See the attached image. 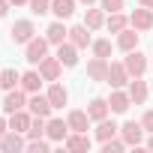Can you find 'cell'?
I'll list each match as a JSON object with an SVG mask.
<instances>
[{
    "instance_id": "cell-21",
    "label": "cell",
    "mask_w": 153,
    "mask_h": 153,
    "mask_svg": "<svg viewBox=\"0 0 153 153\" xmlns=\"http://www.w3.org/2000/svg\"><path fill=\"white\" fill-rule=\"evenodd\" d=\"M30 123H33V114H30L27 108H21V111L9 114V129H15V132H27V129H30Z\"/></svg>"
},
{
    "instance_id": "cell-33",
    "label": "cell",
    "mask_w": 153,
    "mask_h": 153,
    "mask_svg": "<svg viewBox=\"0 0 153 153\" xmlns=\"http://www.w3.org/2000/svg\"><path fill=\"white\" fill-rule=\"evenodd\" d=\"M27 6L33 15H45V12H51V0H27Z\"/></svg>"
},
{
    "instance_id": "cell-25",
    "label": "cell",
    "mask_w": 153,
    "mask_h": 153,
    "mask_svg": "<svg viewBox=\"0 0 153 153\" xmlns=\"http://www.w3.org/2000/svg\"><path fill=\"white\" fill-rule=\"evenodd\" d=\"M129 99H132L135 105H144V102H147V81L132 78V81H129Z\"/></svg>"
},
{
    "instance_id": "cell-6",
    "label": "cell",
    "mask_w": 153,
    "mask_h": 153,
    "mask_svg": "<svg viewBox=\"0 0 153 153\" xmlns=\"http://www.w3.org/2000/svg\"><path fill=\"white\" fill-rule=\"evenodd\" d=\"M120 138L129 144V147H138L141 141H144V126H141V120L135 123V120H126L123 126H120Z\"/></svg>"
},
{
    "instance_id": "cell-28",
    "label": "cell",
    "mask_w": 153,
    "mask_h": 153,
    "mask_svg": "<svg viewBox=\"0 0 153 153\" xmlns=\"http://www.w3.org/2000/svg\"><path fill=\"white\" fill-rule=\"evenodd\" d=\"M105 27H108L111 33H120V30H126V27H129V18H126L123 12H108V18H105Z\"/></svg>"
},
{
    "instance_id": "cell-19",
    "label": "cell",
    "mask_w": 153,
    "mask_h": 153,
    "mask_svg": "<svg viewBox=\"0 0 153 153\" xmlns=\"http://www.w3.org/2000/svg\"><path fill=\"white\" fill-rule=\"evenodd\" d=\"M69 42L75 45V48H87L93 39H90V27L87 24H75V27H69Z\"/></svg>"
},
{
    "instance_id": "cell-12",
    "label": "cell",
    "mask_w": 153,
    "mask_h": 153,
    "mask_svg": "<svg viewBox=\"0 0 153 153\" xmlns=\"http://www.w3.org/2000/svg\"><path fill=\"white\" fill-rule=\"evenodd\" d=\"M69 132H72V129H69L66 120H60V117H48V123H45V138H51V141H63Z\"/></svg>"
},
{
    "instance_id": "cell-1",
    "label": "cell",
    "mask_w": 153,
    "mask_h": 153,
    "mask_svg": "<svg viewBox=\"0 0 153 153\" xmlns=\"http://www.w3.org/2000/svg\"><path fill=\"white\" fill-rule=\"evenodd\" d=\"M48 45H51V42H48L45 36H33V39L24 45V60L33 63V66H39V63L48 57Z\"/></svg>"
},
{
    "instance_id": "cell-10",
    "label": "cell",
    "mask_w": 153,
    "mask_h": 153,
    "mask_svg": "<svg viewBox=\"0 0 153 153\" xmlns=\"http://www.w3.org/2000/svg\"><path fill=\"white\" fill-rule=\"evenodd\" d=\"M87 78L90 81H105L108 78V57H90L87 60Z\"/></svg>"
},
{
    "instance_id": "cell-37",
    "label": "cell",
    "mask_w": 153,
    "mask_h": 153,
    "mask_svg": "<svg viewBox=\"0 0 153 153\" xmlns=\"http://www.w3.org/2000/svg\"><path fill=\"white\" fill-rule=\"evenodd\" d=\"M9 6H12L9 0H0V18H6V12H9Z\"/></svg>"
},
{
    "instance_id": "cell-39",
    "label": "cell",
    "mask_w": 153,
    "mask_h": 153,
    "mask_svg": "<svg viewBox=\"0 0 153 153\" xmlns=\"http://www.w3.org/2000/svg\"><path fill=\"white\" fill-rule=\"evenodd\" d=\"M138 6H150L153 9V0H138Z\"/></svg>"
},
{
    "instance_id": "cell-32",
    "label": "cell",
    "mask_w": 153,
    "mask_h": 153,
    "mask_svg": "<svg viewBox=\"0 0 153 153\" xmlns=\"http://www.w3.org/2000/svg\"><path fill=\"white\" fill-rule=\"evenodd\" d=\"M90 48H93L96 57H111V39H93Z\"/></svg>"
},
{
    "instance_id": "cell-16",
    "label": "cell",
    "mask_w": 153,
    "mask_h": 153,
    "mask_svg": "<svg viewBox=\"0 0 153 153\" xmlns=\"http://www.w3.org/2000/svg\"><path fill=\"white\" fill-rule=\"evenodd\" d=\"M63 147L72 153H84V150H90V138H87V132H69L63 138Z\"/></svg>"
},
{
    "instance_id": "cell-41",
    "label": "cell",
    "mask_w": 153,
    "mask_h": 153,
    "mask_svg": "<svg viewBox=\"0 0 153 153\" xmlns=\"http://www.w3.org/2000/svg\"><path fill=\"white\" fill-rule=\"evenodd\" d=\"M9 3H12V6H24V3H27V0H9Z\"/></svg>"
},
{
    "instance_id": "cell-15",
    "label": "cell",
    "mask_w": 153,
    "mask_h": 153,
    "mask_svg": "<svg viewBox=\"0 0 153 153\" xmlns=\"http://www.w3.org/2000/svg\"><path fill=\"white\" fill-rule=\"evenodd\" d=\"M66 123H69L72 132H87V129H90V114H87V108H84V111H81V108L69 111V114H66Z\"/></svg>"
},
{
    "instance_id": "cell-13",
    "label": "cell",
    "mask_w": 153,
    "mask_h": 153,
    "mask_svg": "<svg viewBox=\"0 0 153 153\" xmlns=\"http://www.w3.org/2000/svg\"><path fill=\"white\" fill-rule=\"evenodd\" d=\"M60 72H63V63H60V57L54 54V57H45L42 63H39V75L45 81H57L60 78Z\"/></svg>"
},
{
    "instance_id": "cell-26",
    "label": "cell",
    "mask_w": 153,
    "mask_h": 153,
    "mask_svg": "<svg viewBox=\"0 0 153 153\" xmlns=\"http://www.w3.org/2000/svg\"><path fill=\"white\" fill-rule=\"evenodd\" d=\"M114 135H120V126H117L114 120H108V117H105V120H99V123H96V138H99V144H102V141H108V138H114Z\"/></svg>"
},
{
    "instance_id": "cell-8",
    "label": "cell",
    "mask_w": 153,
    "mask_h": 153,
    "mask_svg": "<svg viewBox=\"0 0 153 153\" xmlns=\"http://www.w3.org/2000/svg\"><path fill=\"white\" fill-rule=\"evenodd\" d=\"M129 81H132V75H129L126 63H108V78H105V84H111V87H126Z\"/></svg>"
},
{
    "instance_id": "cell-23",
    "label": "cell",
    "mask_w": 153,
    "mask_h": 153,
    "mask_svg": "<svg viewBox=\"0 0 153 153\" xmlns=\"http://www.w3.org/2000/svg\"><path fill=\"white\" fill-rule=\"evenodd\" d=\"M42 81H45V78L39 75V69H30V72H24V75H21V84H18V87H21V90H27V93H36V90L42 87Z\"/></svg>"
},
{
    "instance_id": "cell-11",
    "label": "cell",
    "mask_w": 153,
    "mask_h": 153,
    "mask_svg": "<svg viewBox=\"0 0 153 153\" xmlns=\"http://www.w3.org/2000/svg\"><path fill=\"white\" fill-rule=\"evenodd\" d=\"M108 105H111V114H126V111H129V105H132L129 90L114 87V90H111V96H108Z\"/></svg>"
},
{
    "instance_id": "cell-5",
    "label": "cell",
    "mask_w": 153,
    "mask_h": 153,
    "mask_svg": "<svg viewBox=\"0 0 153 153\" xmlns=\"http://www.w3.org/2000/svg\"><path fill=\"white\" fill-rule=\"evenodd\" d=\"M27 111H30L33 117H51V111H54V105H51V99H48V93L42 96V93L36 90V93H30V96H27Z\"/></svg>"
},
{
    "instance_id": "cell-27",
    "label": "cell",
    "mask_w": 153,
    "mask_h": 153,
    "mask_svg": "<svg viewBox=\"0 0 153 153\" xmlns=\"http://www.w3.org/2000/svg\"><path fill=\"white\" fill-rule=\"evenodd\" d=\"M51 12H54L60 21L72 18V12H75V0H51Z\"/></svg>"
},
{
    "instance_id": "cell-38",
    "label": "cell",
    "mask_w": 153,
    "mask_h": 153,
    "mask_svg": "<svg viewBox=\"0 0 153 153\" xmlns=\"http://www.w3.org/2000/svg\"><path fill=\"white\" fill-rule=\"evenodd\" d=\"M6 132H9V120H6V117H0V138H3Z\"/></svg>"
},
{
    "instance_id": "cell-36",
    "label": "cell",
    "mask_w": 153,
    "mask_h": 153,
    "mask_svg": "<svg viewBox=\"0 0 153 153\" xmlns=\"http://www.w3.org/2000/svg\"><path fill=\"white\" fill-rule=\"evenodd\" d=\"M141 126H144V132H153V108L141 114Z\"/></svg>"
},
{
    "instance_id": "cell-24",
    "label": "cell",
    "mask_w": 153,
    "mask_h": 153,
    "mask_svg": "<svg viewBox=\"0 0 153 153\" xmlns=\"http://www.w3.org/2000/svg\"><path fill=\"white\" fill-rule=\"evenodd\" d=\"M84 24L90 27V30H99V27H105V9L99 6H87V12H84Z\"/></svg>"
},
{
    "instance_id": "cell-40",
    "label": "cell",
    "mask_w": 153,
    "mask_h": 153,
    "mask_svg": "<svg viewBox=\"0 0 153 153\" xmlns=\"http://www.w3.org/2000/svg\"><path fill=\"white\" fill-rule=\"evenodd\" d=\"M78 3H84V6H93V3H99V0H78Z\"/></svg>"
},
{
    "instance_id": "cell-35",
    "label": "cell",
    "mask_w": 153,
    "mask_h": 153,
    "mask_svg": "<svg viewBox=\"0 0 153 153\" xmlns=\"http://www.w3.org/2000/svg\"><path fill=\"white\" fill-rule=\"evenodd\" d=\"M99 6L105 12H123V0H99Z\"/></svg>"
},
{
    "instance_id": "cell-4",
    "label": "cell",
    "mask_w": 153,
    "mask_h": 153,
    "mask_svg": "<svg viewBox=\"0 0 153 153\" xmlns=\"http://www.w3.org/2000/svg\"><path fill=\"white\" fill-rule=\"evenodd\" d=\"M27 90H21V87H15V90H6V96H3V114L9 117V114H15V111H21V108H27Z\"/></svg>"
},
{
    "instance_id": "cell-22",
    "label": "cell",
    "mask_w": 153,
    "mask_h": 153,
    "mask_svg": "<svg viewBox=\"0 0 153 153\" xmlns=\"http://www.w3.org/2000/svg\"><path fill=\"white\" fill-rule=\"evenodd\" d=\"M48 99H51L54 108H63V105L69 102V90H66L60 81H51V87H48Z\"/></svg>"
},
{
    "instance_id": "cell-9",
    "label": "cell",
    "mask_w": 153,
    "mask_h": 153,
    "mask_svg": "<svg viewBox=\"0 0 153 153\" xmlns=\"http://www.w3.org/2000/svg\"><path fill=\"white\" fill-rule=\"evenodd\" d=\"M0 150H3V153H21V150H27L24 132H15V129H9L3 138H0Z\"/></svg>"
},
{
    "instance_id": "cell-17",
    "label": "cell",
    "mask_w": 153,
    "mask_h": 153,
    "mask_svg": "<svg viewBox=\"0 0 153 153\" xmlns=\"http://www.w3.org/2000/svg\"><path fill=\"white\" fill-rule=\"evenodd\" d=\"M138 42H141V33H138L135 27H126V30L117 33V48H120V51H135Z\"/></svg>"
},
{
    "instance_id": "cell-34",
    "label": "cell",
    "mask_w": 153,
    "mask_h": 153,
    "mask_svg": "<svg viewBox=\"0 0 153 153\" xmlns=\"http://www.w3.org/2000/svg\"><path fill=\"white\" fill-rule=\"evenodd\" d=\"M27 150H33V153H45V150H51V138H36V141H27Z\"/></svg>"
},
{
    "instance_id": "cell-2",
    "label": "cell",
    "mask_w": 153,
    "mask_h": 153,
    "mask_svg": "<svg viewBox=\"0 0 153 153\" xmlns=\"http://www.w3.org/2000/svg\"><path fill=\"white\" fill-rule=\"evenodd\" d=\"M33 36H36V24H33L30 18H21V21H15V24L9 27V39H12L15 45H27Z\"/></svg>"
},
{
    "instance_id": "cell-20",
    "label": "cell",
    "mask_w": 153,
    "mask_h": 153,
    "mask_svg": "<svg viewBox=\"0 0 153 153\" xmlns=\"http://www.w3.org/2000/svg\"><path fill=\"white\" fill-rule=\"evenodd\" d=\"M78 51H81V48H75L69 39L57 45V57H60V63H63V66H75V63H78Z\"/></svg>"
},
{
    "instance_id": "cell-29",
    "label": "cell",
    "mask_w": 153,
    "mask_h": 153,
    "mask_svg": "<svg viewBox=\"0 0 153 153\" xmlns=\"http://www.w3.org/2000/svg\"><path fill=\"white\" fill-rule=\"evenodd\" d=\"M18 84H21V75L15 69H3L0 72V90H15Z\"/></svg>"
},
{
    "instance_id": "cell-3",
    "label": "cell",
    "mask_w": 153,
    "mask_h": 153,
    "mask_svg": "<svg viewBox=\"0 0 153 153\" xmlns=\"http://www.w3.org/2000/svg\"><path fill=\"white\" fill-rule=\"evenodd\" d=\"M123 63H126V69H129V75H132V78H144V72H147V66H150L147 54H141L138 48H135V51H126Z\"/></svg>"
},
{
    "instance_id": "cell-18",
    "label": "cell",
    "mask_w": 153,
    "mask_h": 153,
    "mask_svg": "<svg viewBox=\"0 0 153 153\" xmlns=\"http://www.w3.org/2000/svg\"><path fill=\"white\" fill-rule=\"evenodd\" d=\"M45 39H48L51 45H60V42H66V39H69V27H66V24L57 18V21H51V24H48V30H45Z\"/></svg>"
},
{
    "instance_id": "cell-14",
    "label": "cell",
    "mask_w": 153,
    "mask_h": 153,
    "mask_svg": "<svg viewBox=\"0 0 153 153\" xmlns=\"http://www.w3.org/2000/svg\"><path fill=\"white\" fill-rule=\"evenodd\" d=\"M87 114H90V120H93V123L105 120V117L111 114V105H108V99H102V96H93V99L87 102Z\"/></svg>"
},
{
    "instance_id": "cell-7",
    "label": "cell",
    "mask_w": 153,
    "mask_h": 153,
    "mask_svg": "<svg viewBox=\"0 0 153 153\" xmlns=\"http://www.w3.org/2000/svg\"><path fill=\"white\" fill-rule=\"evenodd\" d=\"M129 24H132L138 33H147V30H153V9H150V6H138V9L129 15Z\"/></svg>"
},
{
    "instance_id": "cell-31",
    "label": "cell",
    "mask_w": 153,
    "mask_h": 153,
    "mask_svg": "<svg viewBox=\"0 0 153 153\" xmlns=\"http://www.w3.org/2000/svg\"><path fill=\"white\" fill-rule=\"evenodd\" d=\"M129 144L120 138V135H114V138H108V141H102V153H120V150H126Z\"/></svg>"
},
{
    "instance_id": "cell-30",
    "label": "cell",
    "mask_w": 153,
    "mask_h": 153,
    "mask_svg": "<svg viewBox=\"0 0 153 153\" xmlns=\"http://www.w3.org/2000/svg\"><path fill=\"white\" fill-rule=\"evenodd\" d=\"M45 123H48V117H33V123H30V129H27V141L45 138Z\"/></svg>"
},
{
    "instance_id": "cell-42",
    "label": "cell",
    "mask_w": 153,
    "mask_h": 153,
    "mask_svg": "<svg viewBox=\"0 0 153 153\" xmlns=\"http://www.w3.org/2000/svg\"><path fill=\"white\" fill-rule=\"evenodd\" d=\"M147 150H153V132H150V138H147Z\"/></svg>"
}]
</instances>
